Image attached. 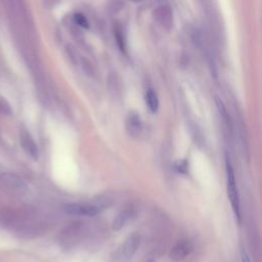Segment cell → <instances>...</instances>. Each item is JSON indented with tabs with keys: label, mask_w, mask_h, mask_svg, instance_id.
I'll use <instances>...</instances> for the list:
<instances>
[{
	"label": "cell",
	"mask_w": 262,
	"mask_h": 262,
	"mask_svg": "<svg viewBox=\"0 0 262 262\" xmlns=\"http://www.w3.org/2000/svg\"><path fill=\"white\" fill-rule=\"evenodd\" d=\"M225 171H226V183H227V195L230 202L232 211L239 221L241 219V206H239V196L236 188V181L234 176L233 167L230 161L229 156L225 152Z\"/></svg>",
	"instance_id": "1"
},
{
	"label": "cell",
	"mask_w": 262,
	"mask_h": 262,
	"mask_svg": "<svg viewBox=\"0 0 262 262\" xmlns=\"http://www.w3.org/2000/svg\"><path fill=\"white\" fill-rule=\"evenodd\" d=\"M140 246V235L130 234L112 254V262H128L135 255Z\"/></svg>",
	"instance_id": "2"
},
{
	"label": "cell",
	"mask_w": 262,
	"mask_h": 262,
	"mask_svg": "<svg viewBox=\"0 0 262 262\" xmlns=\"http://www.w3.org/2000/svg\"><path fill=\"white\" fill-rule=\"evenodd\" d=\"M102 207L93 204L69 203L63 206V211L73 216H95L100 213Z\"/></svg>",
	"instance_id": "3"
},
{
	"label": "cell",
	"mask_w": 262,
	"mask_h": 262,
	"mask_svg": "<svg viewBox=\"0 0 262 262\" xmlns=\"http://www.w3.org/2000/svg\"><path fill=\"white\" fill-rule=\"evenodd\" d=\"M0 184L12 192H20L26 189V182L19 176L12 173H2L0 175Z\"/></svg>",
	"instance_id": "4"
},
{
	"label": "cell",
	"mask_w": 262,
	"mask_h": 262,
	"mask_svg": "<svg viewBox=\"0 0 262 262\" xmlns=\"http://www.w3.org/2000/svg\"><path fill=\"white\" fill-rule=\"evenodd\" d=\"M154 18L165 30H170L173 27V11L168 5L158 6L154 11Z\"/></svg>",
	"instance_id": "5"
},
{
	"label": "cell",
	"mask_w": 262,
	"mask_h": 262,
	"mask_svg": "<svg viewBox=\"0 0 262 262\" xmlns=\"http://www.w3.org/2000/svg\"><path fill=\"white\" fill-rule=\"evenodd\" d=\"M193 246L191 242L184 239L178 242L169 252V258L175 262H179L183 259H185L192 251Z\"/></svg>",
	"instance_id": "6"
},
{
	"label": "cell",
	"mask_w": 262,
	"mask_h": 262,
	"mask_svg": "<svg viewBox=\"0 0 262 262\" xmlns=\"http://www.w3.org/2000/svg\"><path fill=\"white\" fill-rule=\"evenodd\" d=\"M19 141H20V145L23 147V149L34 160L38 159L39 152H38V146L35 142V140L33 139L31 133L23 128L19 132Z\"/></svg>",
	"instance_id": "7"
},
{
	"label": "cell",
	"mask_w": 262,
	"mask_h": 262,
	"mask_svg": "<svg viewBox=\"0 0 262 262\" xmlns=\"http://www.w3.org/2000/svg\"><path fill=\"white\" fill-rule=\"evenodd\" d=\"M136 215L135 209L133 206H127L124 207L114 218V221L112 223V229L115 231H118L122 229L132 218H134Z\"/></svg>",
	"instance_id": "8"
},
{
	"label": "cell",
	"mask_w": 262,
	"mask_h": 262,
	"mask_svg": "<svg viewBox=\"0 0 262 262\" xmlns=\"http://www.w3.org/2000/svg\"><path fill=\"white\" fill-rule=\"evenodd\" d=\"M126 131L129 136L136 138L142 131V121L140 116L134 112L130 113L126 119Z\"/></svg>",
	"instance_id": "9"
},
{
	"label": "cell",
	"mask_w": 262,
	"mask_h": 262,
	"mask_svg": "<svg viewBox=\"0 0 262 262\" xmlns=\"http://www.w3.org/2000/svg\"><path fill=\"white\" fill-rule=\"evenodd\" d=\"M144 100L149 112L152 114L157 113V111L159 110V98L152 89H146L144 94Z\"/></svg>",
	"instance_id": "10"
},
{
	"label": "cell",
	"mask_w": 262,
	"mask_h": 262,
	"mask_svg": "<svg viewBox=\"0 0 262 262\" xmlns=\"http://www.w3.org/2000/svg\"><path fill=\"white\" fill-rule=\"evenodd\" d=\"M215 102H216V105H217V108H218V112L220 114V117L224 123V125L226 126V128L228 130L231 129V122H230V118H229V115L226 111V107L225 105L223 104L222 100L219 98V97H215Z\"/></svg>",
	"instance_id": "11"
},
{
	"label": "cell",
	"mask_w": 262,
	"mask_h": 262,
	"mask_svg": "<svg viewBox=\"0 0 262 262\" xmlns=\"http://www.w3.org/2000/svg\"><path fill=\"white\" fill-rule=\"evenodd\" d=\"M74 20H75V23H76L78 26H80V27H82V28H85V29L89 28V23H88L87 18H86L82 13H76V14L74 15Z\"/></svg>",
	"instance_id": "12"
},
{
	"label": "cell",
	"mask_w": 262,
	"mask_h": 262,
	"mask_svg": "<svg viewBox=\"0 0 262 262\" xmlns=\"http://www.w3.org/2000/svg\"><path fill=\"white\" fill-rule=\"evenodd\" d=\"M175 169L181 174H187L188 172V163L186 160H180L175 164Z\"/></svg>",
	"instance_id": "13"
},
{
	"label": "cell",
	"mask_w": 262,
	"mask_h": 262,
	"mask_svg": "<svg viewBox=\"0 0 262 262\" xmlns=\"http://www.w3.org/2000/svg\"><path fill=\"white\" fill-rule=\"evenodd\" d=\"M241 258H242V262H251L248 253L244 249L241 250Z\"/></svg>",
	"instance_id": "14"
},
{
	"label": "cell",
	"mask_w": 262,
	"mask_h": 262,
	"mask_svg": "<svg viewBox=\"0 0 262 262\" xmlns=\"http://www.w3.org/2000/svg\"><path fill=\"white\" fill-rule=\"evenodd\" d=\"M145 262H155V261H154V260H151V259H150V260H147V261H145Z\"/></svg>",
	"instance_id": "15"
},
{
	"label": "cell",
	"mask_w": 262,
	"mask_h": 262,
	"mask_svg": "<svg viewBox=\"0 0 262 262\" xmlns=\"http://www.w3.org/2000/svg\"><path fill=\"white\" fill-rule=\"evenodd\" d=\"M135 1H139V0H135Z\"/></svg>",
	"instance_id": "16"
}]
</instances>
